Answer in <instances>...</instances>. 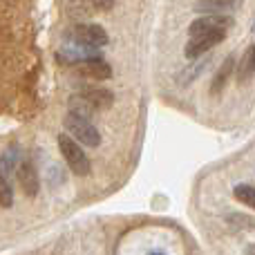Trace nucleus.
I'll return each instance as SVG.
<instances>
[{
  "label": "nucleus",
  "instance_id": "ddd939ff",
  "mask_svg": "<svg viewBox=\"0 0 255 255\" xmlns=\"http://www.w3.org/2000/svg\"><path fill=\"white\" fill-rule=\"evenodd\" d=\"M233 195H235L238 202L244 204V206H249V208L255 206V188L251 184H238L235 190H233Z\"/></svg>",
  "mask_w": 255,
  "mask_h": 255
},
{
  "label": "nucleus",
  "instance_id": "39448f33",
  "mask_svg": "<svg viewBox=\"0 0 255 255\" xmlns=\"http://www.w3.org/2000/svg\"><path fill=\"white\" fill-rule=\"evenodd\" d=\"M235 25L233 16H199L197 20L190 22L188 36H199V34H217V31H229Z\"/></svg>",
  "mask_w": 255,
  "mask_h": 255
},
{
  "label": "nucleus",
  "instance_id": "6e6552de",
  "mask_svg": "<svg viewBox=\"0 0 255 255\" xmlns=\"http://www.w3.org/2000/svg\"><path fill=\"white\" fill-rule=\"evenodd\" d=\"M76 72L81 76H85V79H94V81H108L112 76V67L101 56L76 63Z\"/></svg>",
  "mask_w": 255,
  "mask_h": 255
},
{
  "label": "nucleus",
  "instance_id": "f03ea898",
  "mask_svg": "<svg viewBox=\"0 0 255 255\" xmlns=\"http://www.w3.org/2000/svg\"><path fill=\"white\" fill-rule=\"evenodd\" d=\"M63 126L67 130V136L74 139L79 145H88V148H99L101 145V132L92 126L90 119L67 112L65 119H63Z\"/></svg>",
  "mask_w": 255,
  "mask_h": 255
},
{
  "label": "nucleus",
  "instance_id": "9d476101",
  "mask_svg": "<svg viewBox=\"0 0 255 255\" xmlns=\"http://www.w3.org/2000/svg\"><path fill=\"white\" fill-rule=\"evenodd\" d=\"M253 74H255V49L251 45V47H247V52H244L242 61H240V65H238V81H240V85H249V83H251Z\"/></svg>",
  "mask_w": 255,
  "mask_h": 255
},
{
  "label": "nucleus",
  "instance_id": "20e7f679",
  "mask_svg": "<svg viewBox=\"0 0 255 255\" xmlns=\"http://www.w3.org/2000/svg\"><path fill=\"white\" fill-rule=\"evenodd\" d=\"M67 40H72V45H81V47H103V45H108V31L103 29L101 25H92V22H88V25H74L70 31H67Z\"/></svg>",
  "mask_w": 255,
  "mask_h": 255
},
{
  "label": "nucleus",
  "instance_id": "423d86ee",
  "mask_svg": "<svg viewBox=\"0 0 255 255\" xmlns=\"http://www.w3.org/2000/svg\"><path fill=\"white\" fill-rule=\"evenodd\" d=\"M226 38L224 31H217V34H199V36H190L188 43H186V58H199L206 52H211L215 45H220Z\"/></svg>",
  "mask_w": 255,
  "mask_h": 255
},
{
  "label": "nucleus",
  "instance_id": "9b49d317",
  "mask_svg": "<svg viewBox=\"0 0 255 255\" xmlns=\"http://www.w3.org/2000/svg\"><path fill=\"white\" fill-rule=\"evenodd\" d=\"M233 67H235V56H226V61L222 63V67L217 70L215 79H213V83H211V94H213V97L222 94V90L226 88V81H229V76H231V72H233Z\"/></svg>",
  "mask_w": 255,
  "mask_h": 255
},
{
  "label": "nucleus",
  "instance_id": "f257e3e1",
  "mask_svg": "<svg viewBox=\"0 0 255 255\" xmlns=\"http://www.w3.org/2000/svg\"><path fill=\"white\" fill-rule=\"evenodd\" d=\"M112 103H115V94H112L110 90L88 88V90H81L79 94H72L70 97V112L83 117V119H90L94 112L112 108Z\"/></svg>",
  "mask_w": 255,
  "mask_h": 255
},
{
  "label": "nucleus",
  "instance_id": "1a4fd4ad",
  "mask_svg": "<svg viewBox=\"0 0 255 255\" xmlns=\"http://www.w3.org/2000/svg\"><path fill=\"white\" fill-rule=\"evenodd\" d=\"M242 4V0H197L195 11L202 16H231V11Z\"/></svg>",
  "mask_w": 255,
  "mask_h": 255
},
{
  "label": "nucleus",
  "instance_id": "0eeeda50",
  "mask_svg": "<svg viewBox=\"0 0 255 255\" xmlns=\"http://www.w3.org/2000/svg\"><path fill=\"white\" fill-rule=\"evenodd\" d=\"M16 177H18V184H20L25 197H36V195H38V190H40L38 170H36V166L29 161V159H22V161L18 163Z\"/></svg>",
  "mask_w": 255,
  "mask_h": 255
},
{
  "label": "nucleus",
  "instance_id": "4468645a",
  "mask_svg": "<svg viewBox=\"0 0 255 255\" xmlns=\"http://www.w3.org/2000/svg\"><path fill=\"white\" fill-rule=\"evenodd\" d=\"M206 63H208V58H199L197 63H193L190 67H186V72H181L179 74V83L181 85H190V81H193L195 76L202 74V70L206 67Z\"/></svg>",
  "mask_w": 255,
  "mask_h": 255
},
{
  "label": "nucleus",
  "instance_id": "7ed1b4c3",
  "mask_svg": "<svg viewBox=\"0 0 255 255\" xmlns=\"http://www.w3.org/2000/svg\"><path fill=\"white\" fill-rule=\"evenodd\" d=\"M58 148H61L63 159H65V163L70 166V170L74 172V175H79V177H88L90 175V170H92L90 159H88V154L83 152V148H81L74 139H70L67 134H63L61 132V134H58Z\"/></svg>",
  "mask_w": 255,
  "mask_h": 255
},
{
  "label": "nucleus",
  "instance_id": "f8f14e48",
  "mask_svg": "<svg viewBox=\"0 0 255 255\" xmlns=\"http://www.w3.org/2000/svg\"><path fill=\"white\" fill-rule=\"evenodd\" d=\"M18 152H20V150H18L16 145L2 152V157H0V177L9 179V177L16 172L18 163H20V154H18Z\"/></svg>",
  "mask_w": 255,
  "mask_h": 255
},
{
  "label": "nucleus",
  "instance_id": "dca6fc26",
  "mask_svg": "<svg viewBox=\"0 0 255 255\" xmlns=\"http://www.w3.org/2000/svg\"><path fill=\"white\" fill-rule=\"evenodd\" d=\"M92 4H94L97 11H108V9H112L115 0H92Z\"/></svg>",
  "mask_w": 255,
  "mask_h": 255
},
{
  "label": "nucleus",
  "instance_id": "2eb2a0df",
  "mask_svg": "<svg viewBox=\"0 0 255 255\" xmlns=\"http://www.w3.org/2000/svg\"><path fill=\"white\" fill-rule=\"evenodd\" d=\"M13 204V188H11V181L0 177V206L2 208H11Z\"/></svg>",
  "mask_w": 255,
  "mask_h": 255
}]
</instances>
